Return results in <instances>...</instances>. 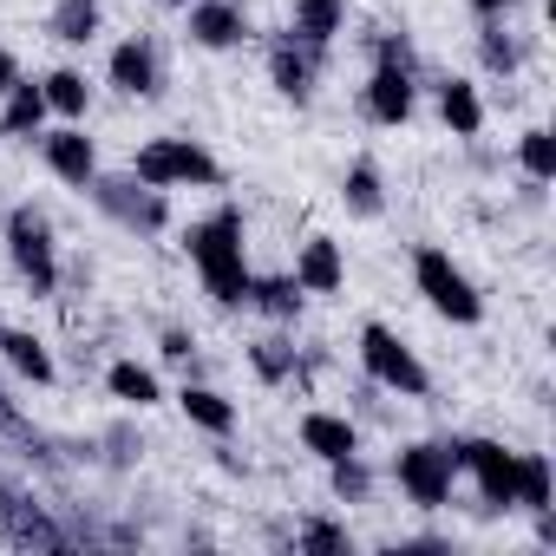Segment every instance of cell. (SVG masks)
<instances>
[{
  "label": "cell",
  "mask_w": 556,
  "mask_h": 556,
  "mask_svg": "<svg viewBox=\"0 0 556 556\" xmlns=\"http://www.w3.org/2000/svg\"><path fill=\"white\" fill-rule=\"evenodd\" d=\"M302 445H308L321 465H334V458H354V452H361V432H354V419H341V413H302Z\"/></svg>",
  "instance_id": "obj_12"
},
{
  "label": "cell",
  "mask_w": 556,
  "mask_h": 556,
  "mask_svg": "<svg viewBox=\"0 0 556 556\" xmlns=\"http://www.w3.org/2000/svg\"><path fill=\"white\" fill-rule=\"evenodd\" d=\"M295 289L302 295H341L348 289V255L334 236H308L302 255H295Z\"/></svg>",
  "instance_id": "obj_10"
},
{
  "label": "cell",
  "mask_w": 556,
  "mask_h": 556,
  "mask_svg": "<svg viewBox=\"0 0 556 556\" xmlns=\"http://www.w3.org/2000/svg\"><path fill=\"white\" fill-rule=\"evenodd\" d=\"M439 118L452 125V138H478L484 131V99L471 79H445L439 86Z\"/></svg>",
  "instance_id": "obj_17"
},
{
  "label": "cell",
  "mask_w": 556,
  "mask_h": 556,
  "mask_svg": "<svg viewBox=\"0 0 556 556\" xmlns=\"http://www.w3.org/2000/svg\"><path fill=\"white\" fill-rule=\"evenodd\" d=\"M190 262H197V275H203V289L223 302V308H242L249 302V255H242V210H216V216H203L197 229H190Z\"/></svg>",
  "instance_id": "obj_1"
},
{
  "label": "cell",
  "mask_w": 556,
  "mask_h": 556,
  "mask_svg": "<svg viewBox=\"0 0 556 556\" xmlns=\"http://www.w3.org/2000/svg\"><path fill=\"white\" fill-rule=\"evenodd\" d=\"M40 92H47V105H53L60 118H86V105H92V86H86V73H73V66L47 73Z\"/></svg>",
  "instance_id": "obj_20"
},
{
  "label": "cell",
  "mask_w": 556,
  "mask_h": 556,
  "mask_svg": "<svg viewBox=\"0 0 556 556\" xmlns=\"http://www.w3.org/2000/svg\"><path fill=\"white\" fill-rule=\"evenodd\" d=\"M112 86L131 92V99L157 92V53H151V40H118L112 47Z\"/></svg>",
  "instance_id": "obj_13"
},
{
  "label": "cell",
  "mask_w": 556,
  "mask_h": 556,
  "mask_svg": "<svg viewBox=\"0 0 556 556\" xmlns=\"http://www.w3.org/2000/svg\"><path fill=\"white\" fill-rule=\"evenodd\" d=\"M8 249H14V268L34 282V295H53L60 289V255H53V229L34 216V210H14L8 216Z\"/></svg>",
  "instance_id": "obj_6"
},
{
  "label": "cell",
  "mask_w": 556,
  "mask_h": 556,
  "mask_svg": "<svg viewBox=\"0 0 556 556\" xmlns=\"http://www.w3.org/2000/svg\"><path fill=\"white\" fill-rule=\"evenodd\" d=\"M105 387H112V400H125V406H157V400H164V387H157V374H151L144 361H112V367H105Z\"/></svg>",
  "instance_id": "obj_19"
},
{
  "label": "cell",
  "mask_w": 556,
  "mask_h": 556,
  "mask_svg": "<svg viewBox=\"0 0 556 556\" xmlns=\"http://www.w3.org/2000/svg\"><path fill=\"white\" fill-rule=\"evenodd\" d=\"M341 197H348V210H354V216H380V210H387V197H380V164H367V157H361V164L348 170Z\"/></svg>",
  "instance_id": "obj_22"
},
{
  "label": "cell",
  "mask_w": 556,
  "mask_h": 556,
  "mask_svg": "<svg viewBox=\"0 0 556 556\" xmlns=\"http://www.w3.org/2000/svg\"><path fill=\"white\" fill-rule=\"evenodd\" d=\"M517 504L549 510V458L543 452H517Z\"/></svg>",
  "instance_id": "obj_24"
},
{
  "label": "cell",
  "mask_w": 556,
  "mask_h": 556,
  "mask_svg": "<svg viewBox=\"0 0 556 556\" xmlns=\"http://www.w3.org/2000/svg\"><path fill=\"white\" fill-rule=\"evenodd\" d=\"M170 8H190V0H170Z\"/></svg>",
  "instance_id": "obj_32"
},
{
  "label": "cell",
  "mask_w": 556,
  "mask_h": 556,
  "mask_svg": "<svg viewBox=\"0 0 556 556\" xmlns=\"http://www.w3.org/2000/svg\"><path fill=\"white\" fill-rule=\"evenodd\" d=\"M471 8H478V14H504V8H510V0H471Z\"/></svg>",
  "instance_id": "obj_31"
},
{
  "label": "cell",
  "mask_w": 556,
  "mask_h": 556,
  "mask_svg": "<svg viewBox=\"0 0 556 556\" xmlns=\"http://www.w3.org/2000/svg\"><path fill=\"white\" fill-rule=\"evenodd\" d=\"M393 478L400 491L419 504V510H439L452 497V478H458V445H439V439H419L393 458Z\"/></svg>",
  "instance_id": "obj_5"
},
{
  "label": "cell",
  "mask_w": 556,
  "mask_h": 556,
  "mask_svg": "<svg viewBox=\"0 0 556 556\" xmlns=\"http://www.w3.org/2000/svg\"><path fill=\"white\" fill-rule=\"evenodd\" d=\"M0 354H8V367L21 374V380H34V387H53V354H47V341L40 334H27V328H0Z\"/></svg>",
  "instance_id": "obj_15"
},
{
  "label": "cell",
  "mask_w": 556,
  "mask_h": 556,
  "mask_svg": "<svg viewBox=\"0 0 556 556\" xmlns=\"http://www.w3.org/2000/svg\"><path fill=\"white\" fill-rule=\"evenodd\" d=\"M40 151H47V170L60 177V184H99V151H92V138L79 131V125H60V131H40Z\"/></svg>",
  "instance_id": "obj_9"
},
{
  "label": "cell",
  "mask_w": 556,
  "mask_h": 556,
  "mask_svg": "<svg viewBox=\"0 0 556 556\" xmlns=\"http://www.w3.org/2000/svg\"><path fill=\"white\" fill-rule=\"evenodd\" d=\"M484 60H491V66H517V53H510L504 40H484Z\"/></svg>",
  "instance_id": "obj_29"
},
{
  "label": "cell",
  "mask_w": 556,
  "mask_h": 556,
  "mask_svg": "<svg viewBox=\"0 0 556 556\" xmlns=\"http://www.w3.org/2000/svg\"><path fill=\"white\" fill-rule=\"evenodd\" d=\"M14 79H21V66H14V53H0V92H8Z\"/></svg>",
  "instance_id": "obj_30"
},
{
  "label": "cell",
  "mask_w": 556,
  "mask_h": 556,
  "mask_svg": "<svg viewBox=\"0 0 556 556\" xmlns=\"http://www.w3.org/2000/svg\"><path fill=\"white\" fill-rule=\"evenodd\" d=\"M517 164H523V177H530V184H549V177H556V138H549L543 125H536V131H523V138H517Z\"/></svg>",
  "instance_id": "obj_23"
},
{
  "label": "cell",
  "mask_w": 556,
  "mask_h": 556,
  "mask_svg": "<svg viewBox=\"0 0 556 556\" xmlns=\"http://www.w3.org/2000/svg\"><path fill=\"white\" fill-rule=\"evenodd\" d=\"M413 282H419V295L432 302V315H445L452 328H478V321H484V295L471 289V275H465L445 249L426 242V249L413 255Z\"/></svg>",
  "instance_id": "obj_3"
},
{
  "label": "cell",
  "mask_w": 556,
  "mask_h": 556,
  "mask_svg": "<svg viewBox=\"0 0 556 556\" xmlns=\"http://www.w3.org/2000/svg\"><path fill=\"white\" fill-rule=\"evenodd\" d=\"M268 73H275V86H282L289 99H308V60H302L295 47H275V60H268Z\"/></svg>",
  "instance_id": "obj_26"
},
{
  "label": "cell",
  "mask_w": 556,
  "mask_h": 556,
  "mask_svg": "<svg viewBox=\"0 0 556 556\" xmlns=\"http://www.w3.org/2000/svg\"><path fill=\"white\" fill-rule=\"evenodd\" d=\"M53 34L60 40H92L99 34V0H60V8H53Z\"/></svg>",
  "instance_id": "obj_25"
},
{
  "label": "cell",
  "mask_w": 556,
  "mask_h": 556,
  "mask_svg": "<svg viewBox=\"0 0 556 556\" xmlns=\"http://www.w3.org/2000/svg\"><path fill=\"white\" fill-rule=\"evenodd\" d=\"M131 177H138L144 190H210L223 170H216V157H210L203 144H190V138H151V144H138Z\"/></svg>",
  "instance_id": "obj_2"
},
{
  "label": "cell",
  "mask_w": 556,
  "mask_h": 556,
  "mask_svg": "<svg viewBox=\"0 0 556 556\" xmlns=\"http://www.w3.org/2000/svg\"><path fill=\"white\" fill-rule=\"evenodd\" d=\"M255 367H262L268 380H282V374H289V354H275V341H268V348H255Z\"/></svg>",
  "instance_id": "obj_28"
},
{
  "label": "cell",
  "mask_w": 556,
  "mask_h": 556,
  "mask_svg": "<svg viewBox=\"0 0 556 556\" xmlns=\"http://www.w3.org/2000/svg\"><path fill=\"white\" fill-rule=\"evenodd\" d=\"M177 406H184V419H190V426H203V432H216V439H229V432H236V406H229L216 387H184V393H177Z\"/></svg>",
  "instance_id": "obj_18"
},
{
  "label": "cell",
  "mask_w": 556,
  "mask_h": 556,
  "mask_svg": "<svg viewBox=\"0 0 556 556\" xmlns=\"http://www.w3.org/2000/svg\"><path fill=\"white\" fill-rule=\"evenodd\" d=\"M367 118L374 125H406L413 118V73H406L400 47H380V66L367 79Z\"/></svg>",
  "instance_id": "obj_8"
},
{
  "label": "cell",
  "mask_w": 556,
  "mask_h": 556,
  "mask_svg": "<svg viewBox=\"0 0 556 556\" xmlns=\"http://www.w3.org/2000/svg\"><path fill=\"white\" fill-rule=\"evenodd\" d=\"M348 27V0H295V21H289V34L302 40V47H328L334 34Z\"/></svg>",
  "instance_id": "obj_16"
},
{
  "label": "cell",
  "mask_w": 556,
  "mask_h": 556,
  "mask_svg": "<svg viewBox=\"0 0 556 556\" xmlns=\"http://www.w3.org/2000/svg\"><path fill=\"white\" fill-rule=\"evenodd\" d=\"M249 302H255L262 315H275V321L302 315V289H295V275H268V282H249Z\"/></svg>",
  "instance_id": "obj_21"
},
{
  "label": "cell",
  "mask_w": 556,
  "mask_h": 556,
  "mask_svg": "<svg viewBox=\"0 0 556 556\" xmlns=\"http://www.w3.org/2000/svg\"><path fill=\"white\" fill-rule=\"evenodd\" d=\"M302 543H315V549H348V530H334V523H315Z\"/></svg>",
  "instance_id": "obj_27"
},
{
  "label": "cell",
  "mask_w": 556,
  "mask_h": 556,
  "mask_svg": "<svg viewBox=\"0 0 556 556\" xmlns=\"http://www.w3.org/2000/svg\"><path fill=\"white\" fill-rule=\"evenodd\" d=\"M242 34H249L242 8H229V0H190V40L203 53H229V47H242Z\"/></svg>",
  "instance_id": "obj_11"
},
{
  "label": "cell",
  "mask_w": 556,
  "mask_h": 556,
  "mask_svg": "<svg viewBox=\"0 0 556 556\" xmlns=\"http://www.w3.org/2000/svg\"><path fill=\"white\" fill-rule=\"evenodd\" d=\"M47 118H53L47 92H40L34 79H14V86H8V112H0V131H8V138H40Z\"/></svg>",
  "instance_id": "obj_14"
},
{
  "label": "cell",
  "mask_w": 556,
  "mask_h": 556,
  "mask_svg": "<svg viewBox=\"0 0 556 556\" xmlns=\"http://www.w3.org/2000/svg\"><path fill=\"white\" fill-rule=\"evenodd\" d=\"M361 367L374 374V387H387V393H400V400H419V393L432 387V374L419 367V354H413L393 328H380V321L361 328Z\"/></svg>",
  "instance_id": "obj_4"
},
{
  "label": "cell",
  "mask_w": 556,
  "mask_h": 556,
  "mask_svg": "<svg viewBox=\"0 0 556 556\" xmlns=\"http://www.w3.org/2000/svg\"><path fill=\"white\" fill-rule=\"evenodd\" d=\"M458 471L478 478L484 504H517V452L497 445V439H465L458 445Z\"/></svg>",
  "instance_id": "obj_7"
}]
</instances>
